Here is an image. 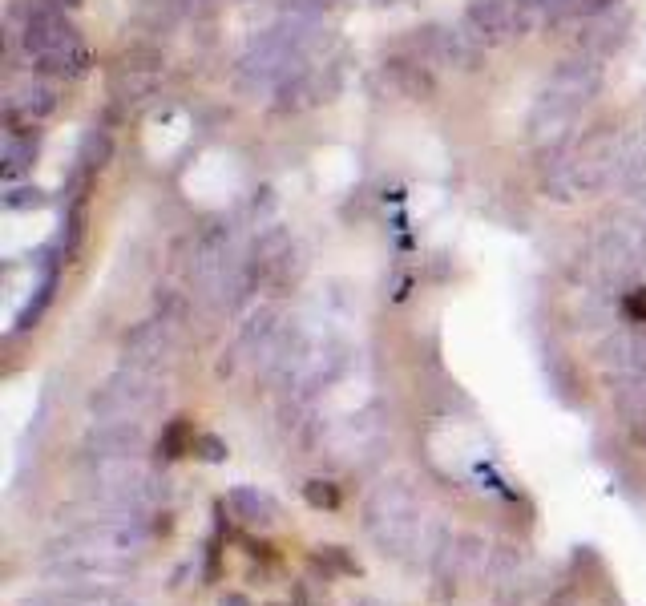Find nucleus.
I'll use <instances>...</instances> for the list:
<instances>
[{"mask_svg": "<svg viewBox=\"0 0 646 606\" xmlns=\"http://www.w3.org/2000/svg\"><path fill=\"white\" fill-rule=\"evenodd\" d=\"M146 453V429L142 421H118V425H101L81 437V461H101V457H138Z\"/></svg>", "mask_w": 646, "mask_h": 606, "instance_id": "nucleus-7", "label": "nucleus"}, {"mask_svg": "<svg viewBox=\"0 0 646 606\" xmlns=\"http://www.w3.org/2000/svg\"><path fill=\"white\" fill-rule=\"evenodd\" d=\"M525 570H529L525 550H521V546H513V542H501V546H493V554H489L485 578H489V586H493V590H501V586H509L513 578H521Z\"/></svg>", "mask_w": 646, "mask_h": 606, "instance_id": "nucleus-18", "label": "nucleus"}, {"mask_svg": "<svg viewBox=\"0 0 646 606\" xmlns=\"http://www.w3.org/2000/svg\"><path fill=\"white\" fill-rule=\"evenodd\" d=\"M550 606H574V602H570L566 594H558V598H550Z\"/></svg>", "mask_w": 646, "mask_h": 606, "instance_id": "nucleus-34", "label": "nucleus"}, {"mask_svg": "<svg viewBox=\"0 0 646 606\" xmlns=\"http://www.w3.org/2000/svg\"><path fill=\"white\" fill-rule=\"evenodd\" d=\"M598 89H602V57H594V53H574V57H566V61L554 69V77L546 81V93L570 101V106H578V110L590 106V101L598 97Z\"/></svg>", "mask_w": 646, "mask_h": 606, "instance_id": "nucleus-5", "label": "nucleus"}, {"mask_svg": "<svg viewBox=\"0 0 646 606\" xmlns=\"http://www.w3.org/2000/svg\"><path fill=\"white\" fill-rule=\"evenodd\" d=\"M537 25V5L533 0H469L465 5V29L485 45L501 49L521 37H529Z\"/></svg>", "mask_w": 646, "mask_h": 606, "instance_id": "nucleus-2", "label": "nucleus"}, {"mask_svg": "<svg viewBox=\"0 0 646 606\" xmlns=\"http://www.w3.org/2000/svg\"><path fill=\"white\" fill-rule=\"evenodd\" d=\"M158 85H162V73L126 69V65H114V73H110V93H114L118 101H126V106H134V101H146Z\"/></svg>", "mask_w": 646, "mask_h": 606, "instance_id": "nucleus-16", "label": "nucleus"}, {"mask_svg": "<svg viewBox=\"0 0 646 606\" xmlns=\"http://www.w3.org/2000/svg\"><path fill=\"white\" fill-rule=\"evenodd\" d=\"M37 61V69L45 73V77H81L85 69H89V53H85V45L77 41V45H69V49H57V53H45V57H33Z\"/></svg>", "mask_w": 646, "mask_h": 606, "instance_id": "nucleus-20", "label": "nucleus"}, {"mask_svg": "<svg viewBox=\"0 0 646 606\" xmlns=\"http://www.w3.org/2000/svg\"><path fill=\"white\" fill-rule=\"evenodd\" d=\"M5 207L9 211H37V207H45V190L41 186H13L5 194Z\"/></svg>", "mask_w": 646, "mask_h": 606, "instance_id": "nucleus-25", "label": "nucleus"}, {"mask_svg": "<svg viewBox=\"0 0 646 606\" xmlns=\"http://www.w3.org/2000/svg\"><path fill=\"white\" fill-rule=\"evenodd\" d=\"M166 400V380L150 368H134L122 364L110 380H105L93 396H89V413L101 425H118V421H142L146 413H154Z\"/></svg>", "mask_w": 646, "mask_h": 606, "instance_id": "nucleus-1", "label": "nucleus"}, {"mask_svg": "<svg viewBox=\"0 0 646 606\" xmlns=\"http://www.w3.org/2000/svg\"><path fill=\"white\" fill-rule=\"evenodd\" d=\"M533 5H537V13H542L546 21H570V17L582 13L586 0H533Z\"/></svg>", "mask_w": 646, "mask_h": 606, "instance_id": "nucleus-27", "label": "nucleus"}, {"mask_svg": "<svg viewBox=\"0 0 646 606\" xmlns=\"http://www.w3.org/2000/svg\"><path fill=\"white\" fill-rule=\"evenodd\" d=\"M186 441H194V437H190V429H186L182 421H174V425L166 429V437H162V453H166V457H182Z\"/></svg>", "mask_w": 646, "mask_h": 606, "instance_id": "nucleus-29", "label": "nucleus"}, {"mask_svg": "<svg viewBox=\"0 0 646 606\" xmlns=\"http://www.w3.org/2000/svg\"><path fill=\"white\" fill-rule=\"evenodd\" d=\"M319 97H323V77L303 65L275 89V110L279 114H299V110H311Z\"/></svg>", "mask_w": 646, "mask_h": 606, "instance_id": "nucleus-13", "label": "nucleus"}, {"mask_svg": "<svg viewBox=\"0 0 646 606\" xmlns=\"http://www.w3.org/2000/svg\"><path fill=\"white\" fill-rule=\"evenodd\" d=\"M223 606H247V598H239V594H231V598H227Z\"/></svg>", "mask_w": 646, "mask_h": 606, "instance_id": "nucleus-32", "label": "nucleus"}, {"mask_svg": "<svg viewBox=\"0 0 646 606\" xmlns=\"http://www.w3.org/2000/svg\"><path fill=\"white\" fill-rule=\"evenodd\" d=\"M9 106L17 110V114H25L29 122H45L49 114H57V93H53V85H45V81H33V85H25Z\"/></svg>", "mask_w": 646, "mask_h": 606, "instance_id": "nucleus-19", "label": "nucleus"}, {"mask_svg": "<svg viewBox=\"0 0 646 606\" xmlns=\"http://www.w3.org/2000/svg\"><path fill=\"white\" fill-rule=\"evenodd\" d=\"M610 400L630 429L642 425L646 421V376H610Z\"/></svg>", "mask_w": 646, "mask_h": 606, "instance_id": "nucleus-15", "label": "nucleus"}, {"mask_svg": "<svg viewBox=\"0 0 646 606\" xmlns=\"http://www.w3.org/2000/svg\"><path fill=\"white\" fill-rule=\"evenodd\" d=\"M594 267H598V275H602L606 287H626L638 275V267H642V243H638V235L626 231V227L606 231L598 239V247H594Z\"/></svg>", "mask_w": 646, "mask_h": 606, "instance_id": "nucleus-6", "label": "nucleus"}, {"mask_svg": "<svg viewBox=\"0 0 646 606\" xmlns=\"http://www.w3.org/2000/svg\"><path fill=\"white\" fill-rule=\"evenodd\" d=\"M416 518V493L404 485V481H384L368 493L364 501V530H380L388 522H408Z\"/></svg>", "mask_w": 646, "mask_h": 606, "instance_id": "nucleus-10", "label": "nucleus"}, {"mask_svg": "<svg viewBox=\"0 0 646 606\" xmlns=\"http://www.w3.org/2000/svg\"><path fill=\"white\" fill-rule=\"evenodd\" d=\"M303 497H307V505H315V510H336L340 505V489L328 485V481H307Z\"/></svg>", "mask_w": 646, "mask_h": 606, "instance_id": "nucleus-26", "label": "nucleus"}, {"mask_svg": "<svg viewBox=\"0 0 646 606\" xmlns=\"http://www.w3.org/2000/svg\"><path fill=\"white\" fill-rule=\"evenodd\" d=\"M275 332H279V312L271 308V303H263V308H259V312H251V316H247V324L239 328L235 348H239L243 356H251V360H255V356H259V348H263Z\"/></svg>", "mask_w": 646, "mask_h": 606, "instance_id": "nucleus-17", "label": "nucleus"}, {"mask_svg": "<svg viewBox=\"0 0 646 606\" xmlns=\"http://www.w3.org/2000/svg\"><path fill=\"white\" fill-rule=\"evenodd\" d=\"M194 453H198L202 461H210V465H214V461H223V457H227V445H223L219 437H214V433H198V437H194Z\"/></svg>", "mask_w": 646, "mask_h": 606, "instance_id": "nucleus-28", "label": "nucleus"}, {"mask_svg": "<svg viewBox=\"0 0 646 606\" xmlns=\"http://www.w3.org/2000/svg\"><path fill=\"white\" fill-rule=\"evenodd\" d=\"M622 0H586L582 5V13H578V21H590V17H602V13H610V9H618Z\"/></svg>", "mask_w": 646, "mask_h": 606, "instance_id": "nucleus-31", "label": "nucleus"}, {"mask_svg": "<svg viewBox=\"0 0 646 606\" xmlns=\"http://www.w3.org/2000/svg\"><path fill=\"white\" fill-rule=\"evenodd\" d=\"M626 316L634 324H646V291H630L626 295Z\"/></svg>", "mask_w": 646, "mask_h": 606, "instance_id": "nucleus-30", "label": "nucleus"}, {"mask_svg": "<svg viewBox=\"0 0 646 606\" xmlns=\"http://www.w3.org/2000/svg\"><path fill=\"white\" fill-rule=\"evenodd\" d=\"M118 65H126V69H146V73H162V69H166V53H162L158 45H134V49H126V53L118 57Z\"/></svg>", "mask_w": 646, "mask_h": 606, "instance_id": "nucleus-24", "label": "nucleus"}, {"mask_svg": "<svg viewBox=\"0 0 646 606\" xmlns=\"http://www.w3.org/2000/svg\"><path fill=\"white\" fill-rule=\"evenodd\" d=\"M384 81L408 97V101H433L437 97V73L428 61H420L416 53H392L384 57Z\"/></svg>", "mask_w": 646, "mask_h": 606, "instance_id": "nucleus-9", "label": "nucleus"}, {"mask_svg": "<svg viewBox=\"0 0 646 606\" xmlns=\"http://www.w3.org/2000/svg\"><path fill=\"white\" fill-rule=\"evenodd\" d=\"M114 606H138V602H134V598H126V594H118V598H114Z\"/></svg>", "mask_w": 646, "mask_h": 606, "instance_id": "nucleus-33", "label": "nucleus"}, {"mask_svg": "<svg viewBox=\"0 0 646 606\" xmlns=\"http://www.w3.org/2000/svg\"><path fill=\"white\" fill-rule=\"evenodd\" d=\"M626 29H630V17L618 9H610V13H602V17H590L586 21V29H582V37H578V45H582V53H594V57H606V53H614V49H622V41H626Z\"/></svg>", "mask_w": 646, "mask_h": 606, "instance_id": "nucleus-12", "label": "nucleus"}, {"mask_svg": "<svg viewBox=\"0 0 646 606\" xmlns=\"http://www.w3.org/2000/svg\"><path fill=\"white\" fill-rule=\"evenodd\" d=\"M303 271H307L303 247H299V243H291V247L279 255V263L271 267V275H267V279H271L275 287H291V283H299V275H303Z\"/></svg>", "mask_w": 646, "mask_h": 606, "instance_id": "nucleus-23", "label": "nucleus"}, {"mask_svg": "<svg viewBox=\"0 0 646 606\" xmlns=\"http://www.w3.org/2000/svg\"><path fill=\"white\" fill-rule=\"evenodd\" d=\"M77 41H81V37H77L73 21H69L61 9H53V5H37V9L29 13V21H25V49H29L33 57L69 49V45H77Z\"/></svg>", "mask_w": 646, "mask_h": 606, "instance_id": "nucleus-8", "label": "nucleus"}, {"mask_svg": "<svg viewBox=\"0 0 646 606\" xmlns=\"http://www.w3.org/2000/svg\"><path fill=\"white\" fill-rule=\"evenodd\" d=\"M33 158H37V138H13L9 134V142H5V154H0V170H5V178L13 182V178H21L29 166H33Z\"/></svg>", "mask_w": 646, "mask_h": 606, "instance_id": "nucleus-22", "label": "nucleus"}, {"mask_svg": "<svg viewBox=\"0 0 646 606\" xmlns=\"http://www.w3.org/2000/svg\"><path fill=\"white\" fill-rule=\"evenodd\" d=\"M408 53H416L428 65L441 69H457V73H477L485 61V45L461 25H424L416 29V37L408 41Z\"/></svg>", "mask_w": 646, "mask_h": 606, "instance_id": "nucleus-3", "label": "nucleus"}, {"mask_svg": "<svg viewBox=\"0 0 646 606\" xmlns=\"http://www.w3.org/2000/svg\"><path fill=\"white\" fill-rule=\"evenodd\" d=\"M598 360L614 376H646V324L606 336L598 348Z\"/></svg>", "mask_w": 646, "mask_h": 606, "instance_id": "nucleus-11", "label": "nucleus"}, {"mask_svg": "<svg viewBox=\"0 0 646 606\" xmlns=\"http://www.w3.org/2000/svg\"><path fill=\"white\" fill-rule=\"evenodd\" d=\"M227 510H231L239 522H247V526H275V518H279V505H275L263 489H255V485L231 489V493H227Z\"/></svg>", "mask_w": 646, "mask_h": 606, "instance_id": "nucleus-14", "label": "nucleus"}, {"mask_svg": "<svg viewBox=\"0 0 646 606\" xmlns=\"http://www.w3.org/2000/svg\"><path fill=\"white\" fill-rule=\"evenodd\" d=\"M178 352V324L166 320V316H154V320H142L126 332L122 340V360L134 364V368H150L158 372L162 364H170V356Z\"/></svg>", "mask_w": 646, "mask_h": 606, "instance_id": "nucleus-4", "label": "nucleus"}, {"mask_svg": "<svg viewBox=\"0 0 646 606\" xmlns=\"http://www.w3.org/2000/svg\"><path fill=\"white\" fill-rule=\"evenodd\" d=\"M110 158H114V138H110V130L93 126V130L81 138V154H77V162H81L85 170H101Z\"/></svg>", "mask_w": 646, "mask_h": 606, "instance_id": "nucleus-21", "label": "nucleus"}]
</instances>
